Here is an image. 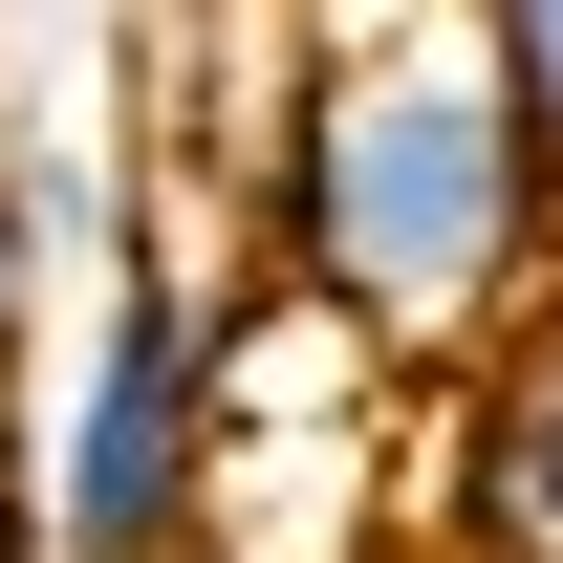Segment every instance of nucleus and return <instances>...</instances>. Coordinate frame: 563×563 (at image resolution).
Returning a JSON list of instances; mask_svg holds the SVG:
<instances>
[{
  "instance_id": "nucleus-1",
  "label": "nucleus",
  "mask_w": 563,
  "mask_h": 563,
  "mask_svg": "<svg viewBox=\"0 0 563 563\" xmlns=\"http://www.w3.org/2000/svg\"><path fill=\"white\" fill-rule=\"evenodd\" d=\"M261 261L347 325V347L477 368L520 303L563 282V174L498 87L477 0H390V22H325V66L261 152Z\"/></svg>"
},
{
  "instance_id": "nucleus-2",
  "label": "nucleus",
  "mask_w": 563,
  "mask_h": 563,
  "mask_svg": "<svg viewBox=\"0 0 563 563\" xmlns=\"http://www.w3.org/2000/svg\"><path fill=\"white\" fill-rule=\"evenodd\" d=\"M196 520H217V303L131 261L66 390V455H44V563H196Z\"/></svg>"
},
{
  "instance_id": "nucleus-3",
  "label": "nucleus",
  "mask_w": 563,
  "mask_h": 563,
  "mask_svg": "<svg viewBox=\"0 0 563 563\" xmlns=\"http://www.w3.org/2000/svg\"><path fill=\"white\" fill-rule=\"evenodd\" d=\"M455 542H477V563H563V282L520 303V347H477V412H455Z\"/></svg>"
},
{
  "instance_id": "nucleus-4",
  "label": "nucleus",
  "mask_w": 563,
  "mask_h": 563,
  "mask_svg": "<svg viewBox=\"0 0 563 563\" xmlns=\"http://www.w3.org/2000/svg\"><path fill=\"white\" fill-rule=\"evenodd\" d=\"M477 44H498V87H520L542 174H563V0H477Z\"/></svg>"
},
{
  "instance_id": "nucleus-5",
  "label": "nucleus",
  "mask_w": 563,
  "mask_h": 563,
  "mask_svg": "<svg viewBox=\"0 0 563 563\" xmlns=\"http://www.w3.org/2000/svg\"><path fill=\"white\" fill-rule=\"evenodd\" d=\"M44 239H66V196H44V174H22V152H0V325H22V303H44Z\"/></svg>"
},
{
  "instance_id": "nucleus-6",
  "label": "nucleus",
  "mask_w": 563,
  "mask_h": 563,
  "mask_svg": "<svg viewBox=\"0 0 563 563\" xmlns=\"http://www.w3.org/2000/svg\"><path fill=\"white\" fill-rule=\"evenodd\" d=\"M0 563H44V498H22V477H0Z\"/></svg>"
}]
</instances>
